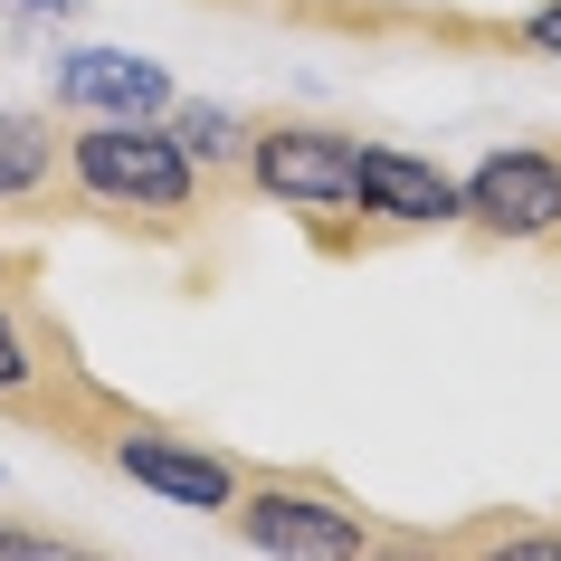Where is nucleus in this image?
Returning <instances> with one entry per match:
<instances>
[{"instance_id": "1", "label": "nucleus", "mask_w": 561, "mask_h": 561, "mask_svg": "<svg viewBox=\"0 0 561 561\" xmlns=\"http://www.w3.org/2000/svg\"><path fill=\"white\" fill-rule=\"evenodd\" d=\"M0 419L77 447V457H95L124 419H144L124 390H105L87 371L77 333L58 324V305L38 296V257L30 248H0Z\"/></svg>"}, {"instance_id": "2", "label": "nucleus", "mask_w": 561, "mask_h": 561, "mask_svg": "<svg viewBox=\"0 0 561 561\" xmlns=\"http://www.w3.org/2000/svg\"><path fill=\"white\" fill-rule=\"evenodd\" d=\"M209 209L219 201L162 115H87L67 134V219H105L144 248H181L201 238Z\"/></svg>"}, {"instance_id": "3", "label": "nucleus", "mask_w": 561, "mask_h": 561, "mask_svg": "<svg viewBox=\"0 0 561 561\" xmlns=\"http://www.w3.org/2000/svg\"><path fill=\"white\" fill-rule=\"evenodd\" d=\"M238 191H257L266 209H286L324 257H381L390 229L362 209L353 181V134L314 115H257L248 124V162H238Z\"/></svg>"}, {"instance_id": "4", "label": "nucleus", "mask_w": 561, "mask_h": 561, "mask_svg": "<svg viewBox=\"0 0 561 561\" xmlns=\"http://www.w3.org/2000/svg\"><path fill=\"white\" fill-rule=\"evenodd\" d=\"M229 542H248L257 561H362L371 542V504H353L324 467H248V485L229 495Z\"/></svg>"}, {"instance_id": "5", "label": "nucleus", "mask_w": 561, "mask_h": 561, "mask_svg": "<svg viewBox=\"0 0 561 561\" xmlns=\"http://www.w3.org/2000/svg\"><path fill=\"white\" fill-rule=\"evenodd\" d=\"M457 229L485 248H552L561 257V144H504L457 181Z\"/></svg>"}, {"instance_id": "6", "label": "nucleus", "mask_w": 561, "mask_h": 561, "mask_svg": "<svg viewBox=\"0 0 561 561\" xmlns=\"http://www.w3.org/2000/svg\"><path fill=\"white\" fill-rule=\"evenodd\" d=\"M95 457H105L124 485L181 504V514H229V495L248 485V457H229V447H209V438H181L162 419H124Z\"/></svg>"}, {"instance_id": "7", "label": "nucleus", "mask_w": 561, "mask_h": 561, "mask_svg": "<svg viewBox=\"0 0 561 561\" xmlns=\"http://www.w3.org/2000/svg\"><path fill=\"white\" fill-rule=\"evenodd\" d=\"M172 67L134 58V48H67L48 58V115L87 124V115H172Z\"/></svg>"}, {"instance_id": "8", "label": "nucleus", "mask_w": 561, "mask_h": 561, "mask_svg": "<svg viewBox=\"0 0 561 561\" xmlns=\"http://www.w3.org/2000/svg\"><path fill=\"white\" fill-rule=\"evenodd\" d=\"M353 181H362V209L390 229V248L428 238V229H457V172H438L410 144H353Z\"/></svg>"}, {"instance_id": "9", "label": "nucleus", "mask_w": 561, "mask_h": 561, "mask_svg": "<svg viewBox=\"0 0 561 561\" xmlns=\"http://www.w3.org/2000/svg\"><path fill=\"white\" fill-rule=\"evenodd\" d=\"M67 115L48 105H0V219L48 229L67 219Z\"/></svg>"}, {"instance_id": "10", "label": "nucleus", "mask_w": 561, "mask_h": 561, "mask_svg": "<svg viewBox=\"0 0 561 561\" xmlns=\"http://www.w3.org/2000/svg\"><path fill=\"white\" fill-rule=\"evenodd\" d=\"M172 144L191 152V172L209 181V201H229L238 191V162H248V124L257 115H238V105H209V95H172Z\"/></svg>"}, {"instance_id": "11", "label": "nucleus", "mask_w": 561, "mask_h": 561, "mask_svg": "<svg viewBox=\"0 0 561 561\" xmlns=\"http://www.w3.org/2000/svg\"><path fill=\"white\" fill-rule=\"evenodd\" d=\"M457 561H552V514H524V504H485L467 524H447Z\"/></svg>"}, {"instance_id": "12", "label": "nucleus", "mask_w": 561, "mask_h": 561, "mask_svg": "<svg viewBox=\"0 0 561 561\" xmlns=\"http://www.w3.org/2000/svg\"><path fill=\"white\" fill-rule=\"evenodd\" d=\"M0 561H115V552H95L77 533H48V524H0Z\"/></svg>"}, {"instance_id": "13", "label": "nucleus", "mask_w": 561, "mask_h": 561, "mask_svg": "<svg viewBox=\"0 0 561 561\" xmlns=\"http://www.w3.org/2000/svg\"><path fill=\"white\" fill-rule=\"evenodd\" d=\"M362 561H457V542L447 533H428V524H371V542H362Z\"/></svg>"}, {"instance_id": "14", "label": "nucleus", "mask_w": 561, "mask_h": 561, "mask_svg": "<svg viewBox=\"0 0 561 561\" xmlns=\"http://www.w3.org/2000/svg\"><path fill=\"white\" fill-rule=\"evenodd\" d=\"M524 48L533 58H561V0H533L524 10Z\"/></svg>"}, {"instance_id": "15", "label": "nucleus", "mask_w": 561, "mask_h": 561, "mask_svg": "<svg viewBox=\"0 0 561 561\" xmlns=\"http://www.w3.org/2000/svg\"><path fill=\"white\" fill-rule=\"evenodd\" d=\"M0 10H10V20H77L87 0H0Z\"/></svg>"}, {"instance_id": "16", "label": "nucleus", "mask_w": 561, "mask_h": 561, "mask_svg": "<svg viewBox=\"0 0 561 561\" xmlns=\"http://www.w3.org/2000/svg\"><path fill=\"white\" fill-rule=\"evenodd\" d=\"M552 561H561V524H552Z\"/></svg>"}]
</instances>
